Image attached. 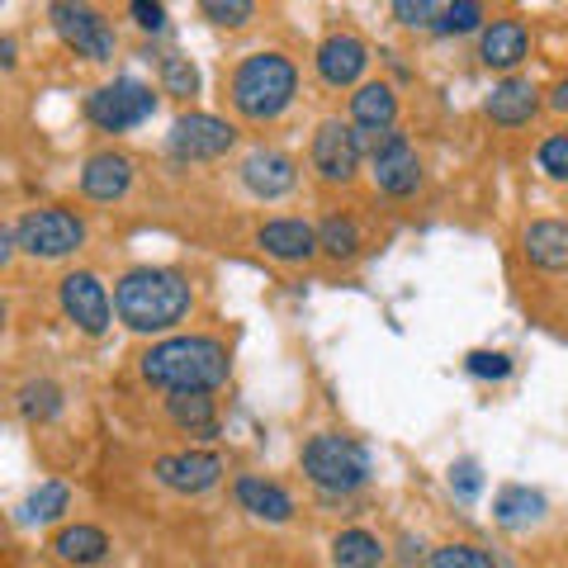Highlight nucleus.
<instances>
[{"instance_id": "a211bd4d", "label": "nucleus", "mask_w": 568, "mask_h": 568, "mask_svg": "<svg viewBox=\"0 0 568 568\" xmlns=\"http://www.w3.org/2000/svg\"><path fill=\"white\" fill-rule=\"evenodd\" d=\"M536 110H540V91L530 77H503L484 100V114L493 123H503V129H521V123L536 119Z\"/></svg>"}, {"instance_id": "7c9ffc66", "label": "nucleus", "mask_w": 568, "mask_h": 568, "mask_svg": "<svg viewBox=\"0 0 568 568\" xmlns=\"http://www.w3.org/2000/svg\"><path fill=\"white\" fill-rule=\"evenodd\" d=\"M511 355L507 351H469L465 355V375L469 379H484V384H503V379H511Z\"/></svg>"}, {"instance_id": "5701e85b", "label": "nucleus", "mask_w": 568, "mask_h": 568, "mask_svg": "<svg viewBox=\"0 0 568 568\" xmlns=\"http://www.w3.org/2000/svg\"><path fill=\"white\" fill-rule=\"evenodd\" d=\"M52 549H58V559L62 564H77V568H91V564H104L110 559V536H104L100 526H85V521H77V526H62L58 536H52Z\"/></svg>"}, {"instance_id": "f03ea898", "label": "nucleus", "mask_w": 568, "mask_h": 568, "mask_svg": "<svg viewBox=\"0 0 568 568\" xmlns=\"http://www.w3.org/2000/svg\"><path fill=\"white\" fill-rule=\"evenodd\" d=\"M190 304H194L190 280L181 271H171V265H133V271L114 284L119 323L138 336L181 327L190 317Z\"/></svg>"}, {"instance_id": "393cba45", "label": "nucleus", "mask_w": 568, "mask_h": 568, "mask_svg": "<svg viewBox=\"0 0 568 568\" xmlns=\"http://www.w3.org/2000/svg\"><path fill=\"white\" fill-rule=\"evenodd\" d=\"M384 559H388V549H384V540L375 536V530L351 526L332 540V568H379Z\"/></svg>"}, {"instance_id": "b1692460", "label": "nucleus", "mask_w": 568, "mask_h": 568, "mask_svg": "<svg viewBox=\"0 0 568 568\" xmlns=\"http://www.w3.org/2000/svg\"><path fill=\"white\" fill-rule=\"evenodd\" d=\"M166 417L175 432L213 440L219 436V407H213V394H171L166 398Z\"/></svg>"}, {"instance_id": "e433bc0d", "label": "nucleus", "mask_w": 568, "mask_h": 568, "mask_svg": "<svg viewBox=\"0 0 568 568\" xmlns=\"http://www.w3.org/2000/svg\"><path fill=\"white\" fill-rule=\"evenodd\" d=\"M129 14H133V24H138L142 33H166V6H152V0H133Z\"/></svg>"}, {"instance_id": "1a4fd4ad", "label": "nucleus", "mask_w": 568, "mask_h": 568, "mask_svg": "<svg viewBox=\"0 0 568 568\" xmlns=\"http://www.w3.org/2000/svg\"><path fill=\"white\" fill-rule=\"evenodd\" d=\"M237 148V129L219 114H181L166 133V152L175 162H219Z\"/></svg>"}, {"instance_id": "473e14b6", "label": "nucleus", "mask_w": 568, "mask_h": 568, "mask_svg": "<svg viewBox=\"0 0 568 568\" xmlns=\"http://www.w3.org/2000/svg\"><path fill=\"white\" fill-rule=\"evenodd\" d=\"M432 568H497V559L478 545H440L432 549Z\"/></svg>"}, {"instance_id": "4be33fe9", "label": "nucleus", "mask_w": 568, "mask_h": 568, "mask_svg": "<svg viewBox=\"0 0 568 568\" xmlns=\"http://www.w3.org/2000/svg\"><path fill=\"white\" fill-rule=\"evenodd\" d=\"M545 493L540 488H526V484H507V488H497L493 497V521L503 526V530H530V526H540L545 521Z\"/></svg>"}, {"instance_id": "c9c22d12", "label": "nucleus", "mask_w": 568, "mask_h": 568, "mask_svg": "<svg viewBox=\"0 0 568 568\" xmlns=\"http://www.w3.org/2000/svg\"><path fill=\"white\" fill-rule=\"evenodd\" d=\"M450 493L459 503H474L478 493H484V469H478V459H455L450 465Z\"/></svg>"}, {"instance_id": "58836bf2", "label": "nucleus", "mask_w": 568, "mask_h": 568, "mask_svg": "<svg viewBox=\"0 0 568 568\" xmlns=\"http://www.w3.org/2000/svg\"><path fill=\"white\" fill-rule=\"evenodd\" d=\"M14 62H20V58H14V39H0V67L14 71Z\"/></svg>"}, {"instance_id": "bb28decb", "label": "nucleus", "mask_w": 568, "mask_h": 568, "mask_svg": "<svg viewBox=\"0 0 568 568\" xmlns=\"http://www.w3.org/2000/svg\"><path fill=\"white\" fill-rule=\"evenodd\" d=\"M317 242H323V256H332V261H355L365 246L361 223H355L351 213H332V219L317 223Z\"/></svg>"}, {"instance_id": "0eeeda50", "label": "nucleus", "mask_w": 568, "mask_h": 568, "mask_svg": "<svg viewBox=\"0 0 568 568\" xmlns=\"http://www.w3.org/2000/svg\"><path fill=\"white\" fill-rule=\"evenodd\" d=\"M365 156H369L365 133L355 129L351 119H323V123H317L313 148H308V162H313V171L323 175L327 185H351Z\"/></svg>"}, {"instance_id": "423d86ee", "label": "nucleus", "mask_w": 568, "mask_h": 568, "mask_svg": "<svg viewBox=\"0 0 568 568\" xmlns=\"http://www.w3.org/2000/svg\"><path fill=\"white\" fill-rule=\"evenodd\" d=\"M20 233V252L39 261H67L85 246V219L71 209H29L24 219H14Z\"/></svg>"}, {"instance_id": "39448f33", "label": "nucleus", "mask_w": 568, "mask_h": 568, "mask_svg": "<svg viewBox=\"0 0 568 568\" xmlns=\"http://www.w3.org/2000/svg\"><path fill=\"white\" fill-rule=\"evenodd\" d=\"M152 114H156V91H152L148 81H138V77L104 81L100 91H91V100H85V119H91L100 133L142 129Z\"/></svg>"}, {"instance_id": "72a5a7b5", "label": "nucleus", "mask_w": 568, "mask_h": 568, "mask_svg": "<svg viewBox=\"0 0 568 568\" xmlns=\"http://www.w3.org/2000/svg\"><path fill=\"white\" fill-rule=\"evenodd\" d=\"M536 166L549 175V181H568V133H549L536 152Z\"/></svg>"}, {"instance_id": "cd10ccee", "label": "nucleus", "mask_w": 568, "mask_h": 568, "mask_svg": "<svg viewBox=\"0 0 568 568\" xmlns=\"http://www.w3.org/2000/svg\"><path fill=\"white\" fill-rule=\"evenodd\" d=\"M62 511H71V488L48 478V484H39L20 503V521L24 526H48V521H62Z\"/></svg>"}, {"instance_id": "ea45409f", "label": "nucleus", "mask_w": 568, "mask_h": 568, "mask_svg": "<svg viewBox=\"0 0 568 568\" xmlns=\"http://www.w3.org/2000/svg\"><path fill=\"white\" fill-rule=\"evenodd\" d=\"M413 559H422V540L403 536V564H413Z\"/></svg>"}, {"instance_id": "4468645a", "label": "nucleus", "mask_w": 568, "mask_h": 568, "mask_svg": "<svg viewBox=\"0 0 568 568\" xmlns=\"http://www.w3.org/2000/svg\"><path fill=\"white\" fill-rule=\"evenodd\" d=\"M313 67H317V77H323V85H332V91H346V85L361 91V77L369 67V43L361 39V33H327L313 52Z\"/></svg>"}, {"instance_id": "9b49d317", "label": "nucleus", "mask_w": 568, "mask_h": 568, "mask_svg": "<svg viewBox=\"0 0 568 568\" xmlns=\"http://www.w3.org/2000/svg\"><path fill=\"white\" fill-rule=\"evenodd\" d=\"M58 304H62V317L77 332L85 336H104L110 332V317H114V304H110V294H104V284L100 275L91 271H71L62 275L58 284Z\"/></svg>"}, {"instance_id": "f257e3e1", "label": "nucleus", "mask_w": 568, "mask_h": 568, "mask_svg": "<svg viewBox=\"0 0 568 568\" xmlns=\"http://www.w3.org/2000/svg\"><path fill=\"white\" fill-rule=\"evenodd\" d=\"M142 379L162 394H213L233 375V355L219 336H162L138 355Z\"/></svg>"}, {"instance_id": "7ed1b4c3", "label": "nucleus", "mask_w": 568, "mask_h": 568, "mask_svg": "<svg viewBox=\"0 0 568 568\" xmlns=\"http://www.w3.org/2000/svg\"><path fill=\"white\" fill-rule=\"evenodd\" d=\"M227 95H233V110L242 119L271 123V119H280L284 110H290L294 95H298V67L275 48L246 52V58L237 62V71H233Z\"/></svg>"}, {"instance_id": "c756f323", "label": "nucleus", "mask_w": 568, "mask_h": 568, "mask_svg": "<svg viewBox=\"0 0 568 568\" xmlns=\"http://www.w3.org/2000/svg\"><path fill=\"white\" fill-rule=\"evenodd\" d=\"M484 29H488V10L478 0H450L436 20V33H446V39H455V33H484Z\"/></svg>"}, {"instance_id": "aec40b11", "label": "nucleus", "mask_w": 568, "mask_h": 568, "mask_svg": "<svg viewBox=\"0 0 568 568\" xmlns=\"http://www.w3.org/2000/svg\"><path fill=\"white\" fill-rule=\"evenodd\" d=\"M233 497H237V507L246 511V517H256V521L284 526L294 517V497L280 484H271V478H261V474H242L233 484Z\"/></svg>"}, {"instance_id": "9d476101", "label": "nucleus", "mask_w": 568, "mask_h": 568, "mask_svg": "<svg viewBox=\"0 0 568 568\" xmlns=\"http://www.w3.org/2000/svg\"><path fill=\"white\" fill-rule=\"evenodd\" d=\"M369 175H375V185L384 194H394V200L417 194L422 190V156L413 148V138L398 129L375 138V148H369Z\"/></svg>"}, {"instance_id": "2f4dec72", "label": "nucleus", "mask_w": 568, "mask_h": 568, "mask_svg": "<svg viewBox=\"0 0 568 568\" xmlns=\"http://www.w3.org/2000/svg\"><path fill=\"white\" fill-rule=\"evenodd\" d=\"M200 14L213 29H242V24L256 20V6H252V0H204Z\"/></svg>"}, {"instance_id": "a19ab883", "label": "nucleus", "mask_w": 568, "mask_h": 568, "mask_svg": "<svg viewBox=\"0 0 568 568\" xmlns=\"http://www.w3.org/2000/svg\"><path fill=\"white\" fill-rule=\"evenodd\" d=\"M564 81H568V77H564Z\"/></svg>"}, {"instance_id": "c85d7f7f", "label": "nucleus", "mask_w": 568, "mask_h": 568, "mask_svg": "<svg viewBox=\"0 0 568 568\" xmlns=\"http://www.w3.org/2000/svg\"><path fill=\"white\" fill-rule=\"evenodd\" d=\"M156 71H162V95H175V100L200 95V67L181 58V52H166V58L156 62Z\"/></svg>"}, {"instance_id": "412c9836", "label": "nucleus", "mask_w": 568, "mask_h": 568, "mask_svg": "<svg viewBox=\"0 0 568 568\" xmlns=\"http://www.w3.org/2000/svg\"><path fill=\"white\" fill-rule=\"evenodd\" d=\"M351 123L361 133H369V138L394 133V123H398V95H394V85H388V81H365L361 91L351 95Z\"/></svg>"}, {"instance_id": "20e7f679", "label": "nucleus", "mask_w": 568, "mask_h": 568, "mask_svg": "<svg viewBox=\"0 0 568 568\" xmlns=\"http://www.w3.org/2000/svg\"><path fill=\"white\" fill-rule=\"evenodd\" d=\"M298 465H304L308 484L323 493V497H351L369 484V474H375V459L361 440L351 436H336V432H317L304 440V450H298Z\"/></svg>"}, {"instance_id": "f3484780", "label": "nucleus", "mask_w": 568, "mask_h": 568, "mask_svg": "<svg viewBox=\"0 0 568 568\" xmlns=\"http://www.w3.org/2000/svg\"><path fill=\"white\" fill-rule=\"evenodd\" d=\"M526 58H530V29L521 20H493L484 33H478V62L488 71L511 77Z\"/></svg>"}, {"instance_id": "ddd939ff", "label": "nucleus", "mask_w": 568, "mask_h": 568, "mask_svg": "<svg viewBox=\"0 0 568 568\" xmlns=\"http://www.w3.org/2000/svg\"><path fill=\"white\" fill-rule=\"evenodd\" d=\"M237 181L242 190L252 194V200H284V194H294L298 185V162L290 152H280V148H252L242 156V166H237Z\"/></svg>"}, {"instance_id": "6e6552de", "label": "nucleus", "mask_w": 568, "mask_h": 568, "mask_svg": "<svg viewBox=\"0 0 568 568\" xmlns=\"http://www.w3.org/2000/svg\"><path fill=\"white\" fill-rule=\"evenodd\" d=\"M48 20H52L58 39L77 52V58H85V62H114L119 33H114V24L104 20L95 6H71V0H58V6H48Z\"/></svg>"}, {"instance_id": "f704fd0d", "label": "nucleus", "mask_w": 568, "mask_h": 568, "mask_svg": "<svg viewBox=\"0 0 568 568\" xmlns=\"http://www.w3.org/2000/svg\"><path fill=\"white\" fill-rule=\"evenodd\" d=\"M440 10H446V6H436V0H398V6H394V20H398L403 29H436Z\"/></svg>"}, {"instance_id": "6ab92c4d", "label": "nucleus", "mask_w": 568, "mask_h": 568, "mask_svg": "<svg viewBox=\"0 0 568 568\" xmlns=\"http://www.w3.org/2000/svg\"><path fill=\"white\" fill-rule=\"evenodd\" d=\"M526 261L545 275H568V223L564 219H536L521 233Z\"/></svg>"}, {"instance_id": "a878e982", "label": "nucleus", "mask_w": 568, "mask_h": 568, "mask_svg": "<svg viewBox=\"0 0 568 568\" xmlns=\"http://www.w3.org/2000/svg\"><path fill=\"white\" fill-rule=\"evenodd\" d=\"M14 407H20L24 422L43 426V422H52V417H58L62 407H67V394H62L58 379H24L20 394H14Z\"/></svg>"}, {"instance_id": "4c0bfd02", "label": "nucleus", "mask_w": 568, "mask_h": 568, "mask_svg": "<svg viewBox=\"0 0 568 568\" xmlns=\"http://www.w3.org/2000/svg\"><path fill=\"white\" fill-rule=\"evenodd\" d=\"M549 110L568 114V81H559V85H555V95H549Z\"/></svg>"}, {"instance_id": "2eb2a0df", "label": "nucleus", "mask_w": 568, "mask_h": 568, "mask_svg": "<svg viewBox=\"0 0 568 568\" xmlns=\"http://www.w3.org/2000/svg\"><path fill=\"white\" fill-rule=\"evenodd\" d=\"M256 246L280 265H304L313 256H323V242H317V227L308 219H271L256 227Z\"/></svg>"}, {"instance_id": "f8f14e48", "label": "nucleus", "mask_w": 568, "mask_h": 568, "mask_svg": "<svg viewBox=\"0 0 568 568\" xmlns=\"http://www.w3.org/2000/svg\"><path fill=\"white\" fill-rule=\"evenodd\" d=\"M156 484L181 493V497H204L209 488L223 484V455L219 450H171L152 465Z\"/></svg>"}, {"instance_id": "dca6fc26", "label": "nucleus", "mask_w": 568, "mask_h": 568, "mask_svg": "<svg viewBox=\"0 0 568 568\" xmlns=\"http://www.w3.org/2000/svg\"><path fill=\"white\" fill-rule=\"evenodd\" d=\"M129 190H133V156H123L114 148L85 156V166H81V194H85V200L119 204Z\"/></svg>"}]
</instances>
